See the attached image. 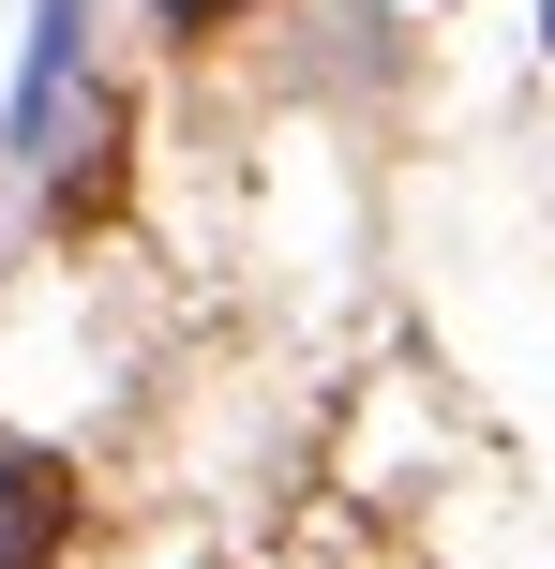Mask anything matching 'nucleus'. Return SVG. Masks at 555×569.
<instances>
[{"mask_svg": "<svg viewBox=\"0 0 555 569\" xmlns=\"http://www.w3.org/2000/svg\"><path fill=\"white\" fill-rule=\"evenodd\" d=\"M60 510H76V495H60L46 465H0V569H46L60 555Z\"/></svg>", "mask_w": 555, "mask_h": 569, "instance_id": "f257e3e1", "label": "nucleus"}, {"mask_svg": "<svg viewBox=\"0 0 555 569\" xmlns=\"http://www.w3.org/2000/svg\"><path fill=\"white\" fill-rule=\"evenodd\" d=\"M60 76H76V0H46V46H30V90H16V150H60Z\"/></svg>", "mask_w": 555, "mask_h": 569, "instance_id": "f03ea898", "label": "nucleus"}]
</instances>
